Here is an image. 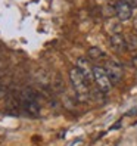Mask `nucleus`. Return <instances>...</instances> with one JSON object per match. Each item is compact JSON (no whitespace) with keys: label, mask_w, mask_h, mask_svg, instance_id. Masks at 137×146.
<instances>
[{"label":"nucleus","mask_w":137,"mask_h":146,"mask_svg":"<svg viewBox=\"0 0 137 146\" xmlns=\"http://www.w3.org/2000/svg\"><path fill=\"white\" fill-rule=\"evenodd\" d=\"M69 80L72 84V89L77 93V98L80 102H89L90 100V87H89V81L85 80V77L83 72L78 70V66L71 68L69 70Z\"/></svg>","instance_id":"1"},{"label":"nucleus","mask_w":137,"mask_h":146,"mask_svg":"<svg viewBox=\"0 0 137 146\" xmlns=\"http://www.w3.org/2000/svg\"><path fill=\"white\" fill-rule=\"evenodd\" d=\"M93 80L96 81L100 92L106 93V92L111 90V87H112V81H111L106 70L102 66H93Z\"/></svg>","instance_id":"2"},{"label":"nucleus","mask_w":137,"mask_h":146,"mask_svg":"<svg viewBox=\"0 0 137 146\" xmlns=\"http://www.w3.org/2000/svg\"><path fill=\"white\" fill-rule=\"evenodd\" d=\"M105 70H106V72H108V75H109V78H111L112 83L121 81L122 75H124V68L118 61L109 59V61L106 62V65H105Z\"/></svg>","instance_id":"3"},{"label":"nucleus","mask_w":137,"mask_h":146,"mask_svg":"<svg viewBox=\"0 0 137 146\" xmlns=\"http://www.w3.org/2000/svg\"><path fill=\"white\" fill-rule=\"evenodd\" d=\"M22 106L25 109V112L32 115V117H36V115L40 114V105L37 104L36 94H34L32 92L22 94Z\"/></svg>","instance_id":"4"},{"label":"nucleus","mask_w":137,"mask_h":146,"mask_svg":"<svg viewBox=\"0 0 137 146\" xmlns=\"http://www.w3.org/2000/svg\"><path fill=\"white\" fill-rule=\"evenodd\" d=\"M115 13L118 16L119 21H128L133 16V7L125 3L124 0H118V2H115Z\"/></svg>","instance_id":"5"},{"label":"nucleus","mask_w":137,"mask_h":146,"mask_svg":"<svg viewBox=\"0 0 137 146\" xmlns=\"http://www.w3.org/2000/svg\"><path fill=\"white\" fill-rule=\"evenodd\" d=\"M109 43H111V47H112L115 52L121 53L124 50H127V41H125V37L119 33H114L111 34V38H109Z\"/></svg>","instance_id":"6"},{"label":"nucleus","mask_w":137,"mask_h":146,"mask_svg":"<svg viewBox=\"0 0 137 146\" xmlns=\"http://www.w3.org/2000/svg\"><path fill=\"white\" fill-rule=\"evenodd\" d=\"M78 70L83 72V75L85 77V80H87L90 83V80L93 78V68L89 66V62H87V59H80L78 61Z\"/></svg>","instance_id":"7"},{"label":"nucleus","mask_w":137,"mask_h":146,"mask_svg":"<svg viewBox=\"0 0 137 146\" xmlns=\"http://www.w3.org/2000/svg\"><path fill=\"white\" fill-rule=\"evenodd\" d=\"M127 41V49L128 50H136L137 49V34H130L125 37Z\"/></svg>","instance_id":"8"},{"label":"nucleus","mask_w":137,"mask_h":146,"mask_svg":"<svg viewBox=\"0 0 137 146\" xmlns=\"http://www.w3.org/2000/svg\"><path fill=\"white\" fill-rule=\"evenodd\" d=\"M87 56H89V59H99V58L103 56V52H102V50H100L99 47L93 46V47H90V49H89Z\"/></svg>","instance_id":"9"},{"label":"nucleus","mask_w":137,"mask_h":146,"mask_svg":"<svg viewBox=\"0 0 137 146\" xmlns=\"http://www.w3.org/2000/svg\"><path fill=\"white\" fill-rule=\"evenodd\" d=\"M124 2L130 5V6L133 7V9H134V7H137V0H124Z\"/></svg>","instance_id":"10"},{"label":"nucleus","mask_w":137,"mask_h":146,"mask_svg":"<svg viewBox=\"0 0 137 146\" xmlns=\"http://www.w3.org/2000/svg\"><path fill=\"white\" fill-rule=\"evenodd\" d=\"M119 127H121V119H119V121H116V123H115L112 127H111V130H118Z\"/></svg>","instance_id":"11"},{"label":"nucleus","mask_w":137,"mask_h":146,"mask_svg":"<svg viewBox=\"0 0 137 146\" xmlns=\"http://www.w3.org/2000/svg\"><path fill=\"white\" fill-rule=\"evenodd\" d=\"M133 66H134V68H137V55L133 58Z\"/></svg>","instance_id":"12"},{"label":"nucleus","mask_w":137,"mask_h":146,"mask_svg":"<svg viewBox=\"0 0 137 146\" xmlns=\"http://www.w3.org/2000/svg\"><path fill=\"white\" fill-rule=\"evenodd\" d=\"M134 28L137 30V16H136V18H134Z\"/></svg>","instance_id":"13"}]
</instances>
